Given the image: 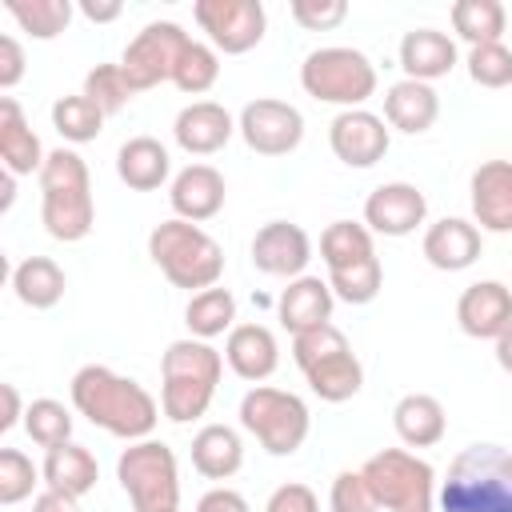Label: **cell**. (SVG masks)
<instances>
[{
    "label": "cell",
    "instance_id": "cell-29",
    "mask_svg": "<svg viewBox=\"0 0 512 512\" xmlns=\"http://www.w3.org/2000/svg\"><path fill=\"white\" fill-rule=\"evenodd\" d=\"M244 464V440L232 424H204L192 436V468L204 480H232Z\"/></svg>",
    "mask_w": 512,
    "mask_h": 512
},
{
    "label": "cell",
    "instance_id": "cell-19",
    "mask_svg": "<svg viewBox=\"0 0 512 512\" xmlns=\"http://www.w3.org/2000/svg\"><path fill=\"white\" fill-rule=\"evenodd\" d=\"M236 136V120L224 104L216 100H192L176 112L172 120V140L188 152V156H212L220 152L228 140Z\"/></svg>",
    "mask_w": 512,
    "mask_h": 512
},
{
    "label": "cell",
    "instance_id": "cell-42",
    "mask_svg": "<svg viewBox=\"0 0 512 512\" xmlns=\"http://www.w3.org/2000/svg\"><path fill=\"white\" fill-rule=\"evenodd\" d=\"M468 76L472 84L480 88H508L512 84V48L500 40V44H480V48H468Z\"/></svg>",
    "mask_w": 512,
    "mask_h": 512
},
{
    "label": "cell",
    "instance_id": "cell-14",
    "mask_svg": "<svg viewBox=\"0 0 512 512\" xmlns=\"http://www.w3.org/2000/svg\"><path fill=\"white\" fill-rule=\"evenodd\" d=\"M388 144H392L388 120L376 116V112H368V108L336 112L332 124H328V148L348 168H372V164H380L388 156Z\"/></svg>",
    "mask_w": 512,
    "mask_h": 512
},
{
    "label": "cell",
    "instance_id": "cell-1",
    "mask_svg": "<svg viewBox=\"0 0 512 512\" xmlns=\"http://www.w3.org/2000/svg\"><path fill=\"white\" fill-rule=\"evenodd\" d=\"M68 392H72V408L92 428H104L108 436H120L128 444L148 440L160 420V404L152 400V392L132 376L112 372L108 364H84L72 376Z\"/></svg>",
    "mask_w": 512,
    "mask_h": 512
},
{
    "label": "cell",
    "instance_id": "cell-36",
    "mask_svg": "<svg viewBox=\"0 0 512 512\" xmlns=\"http://www.w3.org/2000/svg\"><path fill=\"white\" fill-rule=\"evenodd\" d=\"M52 128H56L68 144H88V140H96V136L104 132V112H100L84 92L60 96V100L52 104Z\"/></svg>",
    "mask_w": 512,
    "mask_h": 512
},
{
    "label": "cell",
    "instance_id": "cell-9",
    "mask_svg": "<svg viewBox=\"0 0 512 512\" xmlns=\"http://www.w3.org/2000/svg\"><path fill=\"white\" fill-rule=\"evenodd\" d=\"M116 480L132 500V512H176L180 508V468L164 440H132L116 456Z\"/></svg>",
    "mask_w": 512,
    "mask_h": 512
},
{
    "label": "cell",
    "instance_id": "cell-40",
    "mask_svg": "<svg viewBox=\"0 0 512 512\" xmlns=\"http://www.w3.org/2000/svg\"><path fill=\"white\" fill-rule=\"evenodd\" d=\"M84 96H88L104 116H116L120 108H128V100L136 96V88L128 84V76H124L120 64H96V68L84 76Z\"/></svg>",
    "mask_w": 512,
    "mask_h": 512
},
{
    "label": "cell",
    "instance_id": "cell-43",
    "mask_svg": "<svg viewBox=\"0 0 512 512\" xmlns=\"http://www.w3.org/2000/svg\"><path fill=\"white\" fill-rule=\"evenodd\" d=\"M328 512H380V500L372 496L364 472L356 468H344L336 480H332V492H328Z\"/></svg>",
    "mask_w": 512,
    "mask_h": 512
},
{
    "label": "cell",
    "instance_id": "cell-2",
    "mask_svg": "<svg viewBox=\"0 0 512 512\" xmlns=\"http://www.w3.org/2000/svg\"><path fill=\"white\" fill-rule=\"evenodd\" d=\"M436 504L440 512H512V448H460L436 488Z\"/></svg>",
    "mask_w": 512,
    "mask_h": 512
},
{
    "label": "cell",
    "instance_id": "cell-12",
    "mask_svg": "<svg viewBox=\"0 0 512 512\" xmlns=\"http://www.w3.org/2000/svg\"><path fill=\"white\" fill-rule=\"evenodd\" d=\"M192 16L200 32H208V44L224 56L252 52L268 32V12L260 0H196Z\"/></svg>",
    "mask_w": 512,
    "mask_h": 512
},
{
    "label": "cell",
    "instance_id": "cell-32",
    "mask_svg": "<svg viewBox=\"0 0 512 512\" xmlns=\"http://www.w3.org/2000/svg\"><path fill=\"white\" fill-rule=\"evenodd\" d=\"M448 16H452V32L468 48L500 44L504 40V28H508V12H504L500 0H456Z\"/></svg>",
    "mask_w": 512,
    "mask_h": 512
},
{
    "label": "cell",
    "instance_id": "cell-25",
    "mask_svg": "<svg viewBox=\"0 0 512 512\" xmlns=\"http://www.w3.org/2000/svg\"><path fill=\"white\" fill-rule=\"evenodd\" d=\"M0 160H4V172H12V176H32V172L40 176V168L48 160L40 136L28 128L24 108L12 96L0 100Z\"/></svg>",
    "mask_w": 512,
    "mask_h": 512
},
{
    "label": "cell",
    "instance_id": "cell-35",
    "mask_svg": "<svg viewBox=\"0 0 512 512\" xmlns=\"http://www.w3.org/2000/svg\"><path fill=\"white\" fill-rule=\"evenodd\" d=\"M8 16L32 40H56L72 24V0H8Z\"/></svg>",
    "mask_w": 512,
    "mask_h": 512
},
{
    "label": "cell",
    "instance_id": "cell-39",
    "mask_svg": "<svg viewBox=\"0 0 512 512\" xmlns=\"http://www.w3.org/2000/svg\"><path fill=\"white\" fill-rule=\"evenodd\" d=\"M216 80H220V52H216L212 44L192 40V44L184 48L176 72H172V84H176L180 92H188V96H200V92H208Z\"/></svg>",
    "mask_w": 512,
    "mask_h": 512
},
{
    "label": "cell",
    "instance_id": "cell-27",
    "mask_svg": "<svg viewBox=\"0 0 512 512\" xmlns=\"http://www.w3.org/2000/svg\"><path fill=\"white\" fill-rule=\"evenodd\" d=\"M116 176L132 192H156L172 176V156L156 136H132L116 152Z\"/></svg>",
    "mask_w": 512,
    "mask_h": 512
},
{
    "label": "cell",
    "instance_id": "cell-8",
    "mask_svg": "<svg viewBox=\"0 0 512 512\" xmlns=\"http://www.w3.org/2000/svg\"><path fill=\"white\" fill-rule=\"evenodd\" d=\"M240 428L256 436V444L268 456H292L312 432V412L296 392L256 384L240 400Z\"/></svg>",
    "mask_w": 512,
    "mask_h": 512
},
{
    "label": "cell",
    "instance_id": "cell-15",
    "mask_svg": "<svg viewBox=\"0 0 512 512\" xmlns=\"http://www.w3.org/2000/svg\"><path fill=\"white\" fill-rule=\"evenodd\" d=\"M424 216H428V200L408 180H388L372 188L364 200V224L372 236H392V240L412 236L424 224Z\"/></svg>",
    "mask_w": 512,
    "mask_h": 512
},
{
    "label": "cell",
    "instance_id": "cell-46",
    "mask_svg": "<svg viewBox=\"0 0 512 512\" xmlns=\"http://www.w3.org/2000/svg\"><path fill=\"white\" fill-rule=\"evenodd\" d=\"M24 80V48L16 36H0V88H16Z\"/></svg>",
    "mask_w": 512,
    "mask_h": 512
},
{
    "label": "cell",
    "instance_id": "cell-23",
    "mask_svg": "<svg viewBox=\"0 0 512 512\" xmlns=\"http://www.w3.org/2000/svg\"><path fill=\"white\" fill-rule=\"evenodd\" d=\"M332 304H336V296H332L328 280H320V276H296V280H288V288L280 292L276 316H280V324H284L292 336H300V332H308V328L332 324Z\"/></svg>",
    "mask_w": 512,
    "mask_h": 512
},
{
    "label": "cell",
    "instance_id": "cell-53",
    "mask_svg": "<svg viewBox=\"0 0 512 512\" xmlns=\"http://www.w3.org/2000/svg\"><path fill=\"white\" fill-rule=\"evenodd\" d=\"M176 512H180V508H176Z\"/></svg>",
    "mask_w": 512,
    "mask_h": 512
},
{
    "label": "cell",
    "instance_id": "cell-4",
    "mask_svg": "<svg viewBox=\"0 0 512 512\" xmlns=\"http://www.w3.org/2000/svg\"><path fill=\"white\" fill-rule=\"evenodd\" d=\"M40 220H44V232L60 244H76L92 232L96 204H92L88 164L80 152L72 148L48 152L40 168Z\"/></svg>",
    "mask_w": 512,
    "mask_h": 512
},
{
    "label": "cell",
    "instance_id": "cell-13",
    "mask_svg": "<svg viewBox=\"0 0 512 512\" xmlns=\"http://www.w3.org/2000/svg\"><path fill=\"white\" fill-rule=\"evenodd\" d=\"M236 132L244 136V144L256 156H288L300 148L304 140V116L296 104L288 100H272V96H256L240 108Z\"/></svg>",
    "mask_w": 512,
    "mask_h": 512
},
{
    "label": "cell",
    "instance_id": "cell-3",
    "mask_svg": "<svg viewBox=\"0 0 512 512\" xmlns=\"http://www.w3.org/2000/svg\"><path fill=\"white\" fill-rule=\"evenodd\" d=\"M220 376H224V356L208 340L196 336L172 340L160 356V412L172 424L200 420L216 400Z\"/></svg>",
    "mask_w": 512,
    "mask_h": 512
},
{
    "label": "cell",
    "instance_id": "cell-31",
    "mask_svg": "<svg viewBox=\"0 0 512 512\" xmlns=\"http://www.w3.org/2000/svg\"><path fill=\"white\" fill-rule=\"evenodd\" d=\"M64 288H68V276L64 268L52 260V256H28L12 268V292L20 304L44 312V308H56L64 300Z\"/></svg>",
    "mask_w": 512,
    "mask_h": 512
},
{
    "label": "cell",
    "instance_id": "cell-24",
    "mask_svg": "<svg viewBox=\"0 0 512 512\" xmlns=\"http://www.w3.org/2000/svg\"><path fill=\"white\" fill-rule=\"evenodd\" d=\"M400 68L404 80L432 84L456 68V40L440 28H412L400 40Z\"/></svg>",
    "mask_w": 512,
    "mask_h": 512
},
{
    "label": "cell",
    "instance_id": "cell-7",
    "mask_svg": "<svg viewBox=\"0 0 512 512\" xmlns=\"http://www.w3.org/2000/svg\"><path fill=\"white\" fill-rule=\"evenodd\" d=\"M300 88L320 104H336L340 112L364 108V100L376 96V64L348 44L312 48L300 64Z\"/></svg>",
    "mask_w": 512,
    "mask_h": 512
},
{
    "label": "cell",
    "instance_id": "cell-47",
    "mask_svg": "<svg viewBox=\"0 0 512 512\" xmlns=\"http://www.w3.org/2000/svg\"><path fill=\"white\" fill-rule=\"evenodd\" d=\"M196 512H252V508H248V500H244L236 488L216 484V488H208V492L196 500Z\"/></svg>",
    "mask_w": 512,
    "mask_h": 512
},
{
    "label": "cell",
    "instance_id": "cell-16",
    "mask_svg": "<svg viewBox=\"0 0 512 512\" xmlns=\"http://www.w3.org/2000/svg\"><path fill=\"white\" fill-rule=\"evenodd\" d=\"M312 260V240L300 224L292 220H268L256 236H252V264L264 276H280V280H296L304 276Z\"/></svg>",
    "mask_w": 512,
    "mask_h": 512
},
{
    "label": "cell",
    "instance_id": "cell-49",
    "mask_svg": "<svg viewBox=\"0 0 512 512\" xmlns=\"http://www.w3.org/2000/svg\"><path fill=\"white\" fill-rule=\"evenodd\" d=\"M32 512H80V500H76V496H68V492L44 488V492L32 500Z\"/></svg>",
    "mask_w": 512,
    "mask_h": 512
},
{
    "label": "cell",
    "instance_id": "cell-6",
    "mask_svg": "<svg viewBox=\"0 0 512 512\" xmlns=\"http://www.w3.org/2000/svg\"><path fill=\"white\" fill-rule=\"evenodd\" d=\"M292 360L304 372L308 388L328 404H344L364 388V364L356 360L348 336L336 324H320L292 336Z\"/></svg>",
    "mask_w": 512,
    "mask_h": 512
},
{
    "label": "cell",
    "instance_id": "cell-50",
    "mask_svg": "<svg viewBox=\"0 0 512 512\" xmlns=\"http://www.w3.org/2000/svg\"><path fill=\"white\" fill-rule=\"evenodd\" d=\"M0 392H4V416H0V432H8L16 420H24V408H20V392H16V384H0Z\"/></svg>",
    "mask_w": 512,
    "mask_h": 512
},
{
    "label": "cell",
    "instance_id": "cell-51",
    "mask_svg": "<svg viewBox=\"0 0 512 512\" xmlns=\"http://www.w3.org/2000/svg\"><path fill=\"white\" fill-rule=\"evenodd\" d=\"M492 344H496V364H500V368L512 376V324H508V328H504V332H500Z\"/></svg>",
    "mask_w": 512,
    "mask_h": 512
},
{
    "label": "cell",
    "instance_id": "cell-30",
    "mask_svg": "<svg viewBox=\"0 0 512 512\" xmlns=\"http://www.w3.org/2000/svg\"><path fill=\"white\" fill-rule=\"evenodd\" d=\"M40 472H44V488L68 492V496H76V500L88 496V492L96 488V480H100L96 456H92L84 444H76V440L60 444V448H48Z\"/></svg>",
    "mask_w": 512,
    "mask_h": 512
},
{
    "label": "cell",
    "instance_id": "cell-21",
    "mask_svg": "<svg viewBox=\"0 0 512 512\" xmlns=\"http://www.w3.org/2000/svg\"><path fill=\"white\" fill-rule=\"evenodd\" d=\"M480 228L464 216H444L436 224H428L424 240H420V252L424 260L436 268V272H464L480 260Z\"/></svg>",
    "mask_w": 512,
    "mask_h": 512
},
{
    "label": "cell",
    "instance_id": "cell-41",
    "mask_svg": "<svg viewBox=\"0 0 512 512\" xmlns=\"http://www.w3.org/2000/svg\"><path fill=\"white\" fill-rule=\"evenodd\" d=\"M36 484H44V472L20 448H0V504L28 500Z\"/></svg>",
    "mask_w": 512,
    "mask_h": 512
},
{
    "label": "cell",
    "instance_id": "cell-38",
    "mask_svg": "<svg viewBox=\"0 0 512 512\" xmlns=\"http://www.w3.org/2000/svg\"><path fill=\"white\" fill-rule=\"evenodd\" d=\"M380 284H384V268H380V256L372 260H360L352 268H332L328 272V288L336 300L344 304H372L380 296Z\"/></svg>",
    "mask_w": 512,
    "mask_h": 512
},
{
    "label": "cell",
    "instance_id": "cell-44",
    "mask_svg": "<svg viewBox=\"0 0 512 512\" xmlns=\"http://www.w3.org/2000/svg\"><path fill=\"white\" fill-rule=\"evenodd\" d=\"M292 20L308 32H328L336 24H344L348 16V4L344 0H292Z\"/></svg>",
    "mask_w": 512,
    "mask_h": 512
},
{
    "label": "cell",
    "instance_id": "cell-45",
    "mask_svg": "<svg viewBox=\"0 0 512 512\" xmlns=\"http://www.w3.org/2000/svg\"><path fill=\"white\" fill-rule=\"evenodd\" d=\"M264 512H320V496H316L308 484L288 480V484L272 488V496H268Z\"/></svg>",
    "mask_w": 512,
    "mask_h": 512
},
{
    "label": "cell",
    "instance_id": "cell-18",
    "mask_svg": "<svg viewBox=\"0 0 512 512\" xmlns=\"http://www.w3.org/2000/svg\"><path fill=\"white\" fill-rule=\"evenodd\" d=\"M456 324L472 340H496L512 324V288L500 280H476L456 300Z\"/></svg>",
    "mask_w": 512,
    "mask_h": 512
},
{
    "label": "cell",
    "instance_id": "cell-22",
    "mask_svg": "<svg viewBox=\"0 0 512 512\" xmlns=\"http://www.w3.org/2000/svg\"><path fill=\"white\" fill-rule=\"evenodd\" d=\"M224 364L248 384L268 380L280 364V344H276L272 328L268 324H236L224 340Z\"/></svg>",
    "mask_w": 512,
    "mask_h": 512
},
{
    "label": "cell",
    "instance_id": "cell-5",
    "mask_svg": "<svg viewBox=\"0 0 512 512\" xmlns=\"http://www.w3.org/2000/svg\"><path fill=\"white\" fill-rule=\"evenodd\" d=\"M148 256L168 276V284L188 288V292L216 288L224 276V248L200 224H188L180 216H172L148 232Z\"/></svg>",
    "mask_w": 512,
    "mask_h": 512
},
{
    "label": "cell",
    "instance_id": "cell-33",
    "mask_svg": "<svg viewBox=\"0 0 512 512\" xmlns=\"http://www.w3.org/2000/svg\"><path fill=\"white\" fill-rule=\"evenodd\" d=\"M184 324L196 340H216L224 332L236 328V296L228 288H204V292H192L188 308H184Z\"/></svg>",
    "mask_w": 512,
    "mask_h": 512
},
{
    "label": "cell",
    "instance_id": "cell-20",
    "mask_svg": "<svg viewBox=\"0 0 512 512\" xmlns=\"http://www.w3.org/2000/svg\"><path fill=\"white\" fill-rule=\"evenodd\" d=\"M224 196H228L224 176H220L212 164H188V168H180V172L172 176V184H168V204H172V212H176L180 220H188V224L212 220V216L224 208Z\"/></svg>",
    "mask_w": 512,
    "mask_h": 512
},
{
    "label": "cell",
    "instance_id": "cell-37",
    "mask_svg": "<svg viewBox=\"0 0 512 512\" xmlns=\"http://www.w3.org/2000/svg\"><path fill=\"white\" fill-rule=\"evenodd\" d=\"M72 408H64L60 400H52V396H40V400H32L28 408H24V432L32 436V444H40L44 452L48 448H60V444H68L72 440Z\"/></svg>",
    "mask_w": 512,
    "mask_h": 512
},
{
    "label": "cell",
    "instance_id": "cell-17",
    "mask_svg": "<svg viewBox=\"0 0 512 512\" xmlns=\"http://www.w3.org/2000/svg\"><path fill=\"white\" fill-rule=\"evenodd\" d=\"M472 224L480 232L508 236L512 232V160H484L468 180Z\"/></svg>",
    "mask_w": 512,
    "mask_h": 512
},
{
    "label": "cell",
    "instance_id": "cell-48",
    "mask_svg": "<svg viewBox=\"0 0 512 512\" xmlns=\"http://www.w3.org/2000/svg\"><path fill=\"white\" fill-rule=\"evenodd\" d=\"M120 12H124L120 0H80V16L92 24H112V20H120Z\"/></svg>",
    "mask_w": 512,
    "mask_h": 512
},
{
    "label": "cell",
    "instance_id": "cell-52",
    "mask_svg": "<svg viewBox=\"0 0 512 512\" xmlns=\"http://www.w3.org/2000/svg\"><path fill=\"white\" fill-rule=\"evenodd\" d=\"M12 204H16V176L4 172V176H0V212H8Z\"/></svg>",
    "mask_w": 512,
    "mask_h": 512
},
{
    "label": "cell",
    "instance_id": "cell-34",
    "mask_svg": "<svg viewBox=\"0 0 512 512\" xmlns=\"http://www.w3.org/2000/svg\"><path fill=\"white\" fill-rule=\"evenodd\" d=\"M376 256V236L368 232V224H356V220H332L320 236V260L332 268H352L360 260H372Z\"/></svg>",
    "mask_w": 512,
    "mask_h": 512
},
{
    "label": "cell",
    "instance_id": "cell-28",
    "mask_svg": "<svg viewBox=\"0 0 512 512\" xmlns=\"http://www.w3.org/2000/svg\"><path fill=\"white\" fill-rule=\"evenodd\" d=\"M392 428L408 448H432V444L444 440L448 416H444V404L432 392H408L392 408Z\"/></svg>",
    "mask_w": 512,
    "mask_h": 512
},
{
    "label": "cell",
    "instance_id": "cell-26",
    "mask_svg": "<svg viewBox=\"0 0 512 512\" xmlns=\"http://www.w3.org/2000/svg\"><path fill=\"white\" fill-rule=\"evenodd\" d=\"M440 116V96L432 84H420V80H396L388 92H384V120L388 128L396 132H408V136H420L436 124Z\"/></svg>",
    "mask_w": 512,
    "mask_h": 512
},
{
    "label": "cell",
    "instance_id": "cell-11",
    "mask_svg": "<svg viewBox=\"0 0 512 512\" xmlns=\"http://www.w3.org/2000/svg\"><path fill=\"white\" fill-rule=\"evenodd\" d=\"M188 44H192V36L176 20H152L128 40V48L120 56V68H124V76L136 92H148V88L172 80Z\"/></svg>",
    "mask_w": 512,
    "mask_h": 512
},
{
    "label": "cell",
    "instance_id": "cell-10",
    "mask_svg": "<svg viewBox=\"0 0 512 512\" xmlns=\"http://www.w3.org/2000/svg\"><path fill=\"white\" fill-rule=\"evenodd\" d=\"M360 472L388 512H432L436 504V472L408 448H380L364 460Z\"/></svg>",
    "mask_w": 512,
    "mask_h": 512
}]
</instances>
